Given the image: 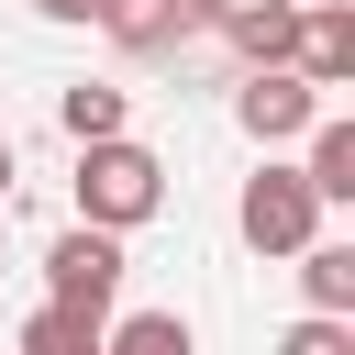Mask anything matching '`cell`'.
<instances>
[{
  "label": "cell",
  "mask_w": 355,
  "mask_h": 355,
  "mask_svg": "<svg viewBox=\"0 0 355 355\" xmlns=\"http://www.w3.org/2000/svg\"><path fill=\"white\" fill-rule=\"evenodd\" d=\"M277 355H355V322H344V311H300V322L277 333Z\"/></svg>",
  "instance_id": "obj_13"
},
{
  "label": "cell",
  "mask_w": 355,
  "mask_h": 355,
  "mask_svg": "<svg viewBox=\"0 0 355 355\" xmlns=\"http://www.w3.org/2000/svg\"><path fill=\"white\" fill-rule=\"evenodd\" d=\"M89 22H100L122 55H178V44L200 33V0H100Z\"/></svg>",
  "instance_id": "obj_6"
},
{
  "label": "cell",
  "mask_w": 355,
  "mask_h": 355,
  "mask_svg": "<svg viewBox=\"0 0 355 355\" xmlns=\"http://www.w3.org/2000/svg\"><path fill=\"white\" fill-rule=\"evenodd\" d=\"M55 122H67V144H100V133H133V89H111V78H67Z\"/></svg>",
  "instance_id": "obj_9"
},
{
  "label": "cell",
  "mask_w": 355,
  "mask_h": 355,
  "mask_svg": "<svg viewBox=\"0 0 355 355\" xmlns=\"http://www.w3.org/2000/svg\"><path fill=\"white\" fill-rule=\"evenodd\" d=\"M22 11H44V22H89L100 0H22Z\"/></svg>",
  "instance_id": "obj_14"
},
{
  "label": "cell",
  "mask_w": 355,
  "mask_h": 355,
  "mask_svg": "<svg viewBox=\"0 0 355 355\" xmlns=\"http://www.w3.org/2000/svg\"><path fill=\"white\" fill-rule=\"evenodd\" d=\"M22 355H100V311H67V300H44V311L22 322Z\"/></svg>",
  "instance_id": "obj_12"
},
{
  "label": "cell",
  "mask_w": 355,
  "mask_h": 355,
  "mask_svg": "<svg viewBox=\"0 0 355 355\" xmlns=\"http://www.w3.org/2000/svg\"><path fill=\"white\" fill-rule=\"evenodd\" d=\"M122 277H133V255H122V233H100V222H67L55 244H44V300H67V311H122Z\"/></svg>",
  "instance_id": "obj_3"
},
{
  "label": "cell",
  "mask_w": 355,
  "mask_h": 355,
  "mask_svg": "<svg viewBox=\"0 0 355 355\" xmlns=\"http://www.w3.org/2000/svg\"><path fill=\"white\" fill-rule=\"evenodd\" d=\"M211 11H222V0H200V33H211Z\"/></svg>",
  "instance_id": "obj_16"
},
{
  "label": "cell",
  "mask_w": 355,
  "mask_h": 355,
  "mask_svg": "<svg viewBox=\"0 0 355 355\" xmlns=\"http://www.w3.org/2000/svg\"><path fill=\"white\" fill-rule=\"evenodd\" d=\"M300 178L322 189V211H333V200H355V122H344V111H322V122L300 133Z\"/></svg>",
  "instance_id": "obj_8"
},
{
  "label": "cell",
  "mask_w": 355,
  "mask_h": 355,
  "mask_svg": "<svg viewBox=\"0 0 355 355\" xmlns=\"http://www.w3.org/2000/svg\"><path fill=\"white\" fill-rule=\"evenodd\" d=\"M322 111H333V100H322L300 67H244V78H233V122H244V144H266V155L300 144Z\"/></svg>",
  "instance_id": "obj_4"
},
{
  "label": "cell",
  "mask_w": 355,
  "mask_h": 355,
  "mask_svg": "<svg viewBox=\"0 0 355 355\" xmlns=\"http://www.w3.org/2000/svg\"><path fill=\"white\" fill-rule=\"evenodd\" d=\"M288 266H300V300H311V311H344V322H355V244L311 233V244H300Z\"/></svg>",
  "instance_id": "obj_10"
},
{
  "label": "cell",
  "mask_w": 355,
  "mask_h": 355,
  "mask_svg": "<svg viewBox=\"0 0 355 355\" xmlns=\"http://www.w3.org/2000/svg\"><path fill=\"white\" fill-rule=\"evenodd\" d=\"M11 178H22V155H11V133H0V211H11Z\"/></svg>",
  "instance_id": "obj_15"
},
{
  "label": "cell",
  "mask_w": 355,
  "mask_h": 355,
  "mask_svg": "<svg viewBox=\"0 0 355 355\" xmlns=\"http://www.w3.org/2000/svg\"><path fill=\"white\" fill-rule=\"evenodd\" d=\"M288 67L333 100V89H355V11L344 0H300V44H288Z\"/></svg>",
  "instance_id": "obj_5"
},
{
  "label": "cell",
  "mask_w": 355,
  "mask_h": 355,
  "mask_svg": "<svg viewBox=\"0 0 355 355\" xmlns=\"http://www.w3.org/2000/svg\"><path fill=\"white\" fill-rule=\"evenodd\" d=\"M233 233H244L255 255H300V244L322 233V189H311L288 155H266V166L244 178V200H233Z\"/></svg>",
  "instance_id": "obj_2"
},
{
  "label": "cell",
  "mask_w": 355,
  "mask_h": 355,
  "mask_svg": "<svg viewBox=\"0 0 355 355\" xmlns=\"http://www.w3.org/2000/svg\"><path fill=\"white\" fill-rule=\"evenodd\" d=\"M155 211H166V155H155V144H133V133L78 144V222H100V233H144Z\"/></svg>",
  "instance_id": "obj_1"
},
{
  "label": "cell",
  "mask_w": 355,
  "mask_h": 355,
  "mask_svg": "<svg viewBox=\"0 0 355 355\" xmlns=\"http://www.w3.org/2000/svg\"><path fill=\"white\" fill-rule=\"evenodd\" d=\"M211 33H222L244 67H288V44H300V0H222Z\"/></svg>",
  "instance_id": "obj_7"
},
{
  "label": "cell",
  "mask_w": 355,
  "mask_h": 355,
  "mask_svg": "<svg viewBox=\"0 0 355 355\" xmlns=\"http://www.w3.org/2000/svg\"><path fill=\"white\" fill-rule=\"evenodd\" d=\"M100 355H200V333L178 311H122V322H100Z\"/></svg>",
  "instance_id": "obj_11"
}]
</instances>
